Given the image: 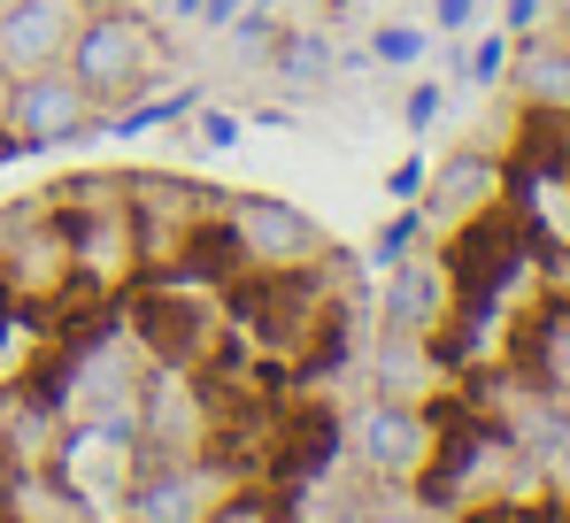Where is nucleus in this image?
Segmentation results:
<instances>
[{
    "label": "nucleus",
    "instance_id": "nucleus-14",
    "mask_svg": "<svg viewBox=\"0 0 570 523\" xmlns=\"http://www.w3.org/2000/svg\"><path fill=\"white\" fill-rule=\"evenodd\" d=\"M278 31H285L278 8H255V0H247V8H239V16H232V23H224L216 39H224V55H232V62H271Z\"/></svg>",
    "mask_w": 570,
    "mask_h": 523
},
{
    "label": "nucleus",
    "instance_id": "nucleus-25",
    "mask_svg": "<svg viewBox=\"0 0 570 523\" xmlns=\"http://www.w3.org/2000/svg\"><path fill=\"white\" fill-rule=\"evenodd\" d=\"M8 86H16V78H8V70H0V124H8Z\"/></svg>",
    "mask_w": 570,
    "mask_h": 523
},
{
    "label": "nucleus",
    "instance_id": "nucleus-23",
    "mask_svg": "<svg viewBox=\"0 0 570 523\" xmlns=\"http://www.w3.org/2000/svg\"><path fill=\"white\" fill-rule=\"evenodd\" d=\"M401 116H409V124L424 131V124L440 116V86H416V92H409V108H401Z\"/></svg>",
    "mask_w": 570,
    "mask_h": 523
},
{
    "label": "nucleus",
    "instance_id": "nucleus-9",
    "mask_svg": "<svg viewBox=\"0 0 570 523\" xmlns=\"http://www.w3.org/2000/svg\"><path fill=\"white\" fill-rule=\"evenodd\" d=\"M448 300H455V277H448L432 255L409 247V255L385 269V285H379V324L401 332V339H432V332L448 324Z\"/></svg>",
    "mask_w": 570,
    "mask_h": 523
},
{
    "label": "nucleus",
    "instance_id": "nucleus-7",
    "mask_svg": "<svg viewBox=\"0 0 570 523\" xmlns=\"http://www.w3.org/2000/svg\"><path fill=\"white\" fill-rule=\"evenodd\" d=\"M94 116H100L94 92L55 62V70H31V78H16V86H8V124H0V139H8L16 155H47V147L86 139V131H94Z\"/></svg>",
    "mask_w": 570,
    "mask_h": 523
},
{
    "label": "nucleus",
    "instance_id": "nucleus-6",
    "mask_svg": "<svg viewBox=\"0 0 570 523\" xmlns=\"http://www.w3.org/2000/svg\"><path fill=\"white\" fill-rule=\"evenodd\" d=\"M340 446L355 454L363 477H379V485H416L440 438H432V416H424L416 401H385V393H371V401L340 424Z\"/></svg>",
    "mask_w": 570,
    "mask_h": 523
},
{
    "label": "nucleus",
    "instance_id": "nucleus-15",
    "mask_svg": "<svg viewBox=\"0 0 570 523\" xmlns=\"http://www.w3.org/2000/svg\"><path fill=\"white\" fill-rule=\"evenodd\" d=\"M355 523H440V501H424L416 485H379V493L355 509Z\"/></svg>",
    "mask_w": 570,
    "mask_h": 523
},
{
    "label": "nucleus",
    "instance_id": "nucleus-27",
    "mask_svg": "<svg viewBox=\"0 0 570 523\" xmlns=\"http://www.w3.org/2000/svg\"><path fill=\"white\" fill-rule=\"evenodd\" d=\"M0 8H16V0H0Z\"/></svg>",
    "mask_w": 570,
    "mask_h": 523
},
{
    "label": "nucleus",
    "instance_id": "nucleus-2",
    "mask_svg": "<svg viewBox=\"0 0 570 523\" xmlns=\"http://www.w3.org/2000/svg\"><path fill=\"white\" fill-rule=\"evenodd\" d=\"M131 432H139V462H186V454H216L224 432V393H208L200 369L178 362H147L139 369V401H131Z\"/></svg>",
    "mask_w": 570,
    "mask_h": 523
},
{
    "label": "nucleus",
    "instance_id": "nucleus-26",
    "mask_svg": "<svg viewBox=\"0 0 570 523\" xmlns=\"http://www.w3.org/2000/svg\"><path fill=\"white\" fill-rule=\"evenodd\" d=\"M255 8H278V0H255Z\"/></svg>",
    "mask_w": 570,
    "mask_h": 523
},
{
    "label": "nucleus",
    "instance_id": "nucleus-3",
    "mask_svg": "<svg viewBox=\"0 0 570 523\" xmlns=\"http://www.w3.org/2000/svg\"><path fill=\"white\" fill-rule=\"evenodd\" d=\"M216 231L239 262V277H278V269H308V262L332 255V231L285 193H224Z\"/></svg>",
    "mask_w": 570,
    "mask_h": 523
},
{
    "label": "nucleus",
    "instance_id": "nucleus-12",
    "mask_svg": "<svg viewBox=\"0 0 570 523\" xmlns=\"http://www.w3.org/2000/svg\"><path fill=\"white\" fill-rule=\"evenodd\" d=\"M416 385H424V339L379 332V354H371V393H385V401H416Z\"/></svg>",
    "mask_w": 570,
    "mask_h": 523
},
{
    "label": "nucleus",
    "instance_id": "nucleus-1",
    "mask_svg": "<svg viewBox=\"0 0 570 523\" xmlns=\"http://www.w3.org/2000/svg\"><path fill=\"white\" fill-rule=\"evenodd\" d=\"M62 70L94 92V108H124V100H139V92L170 86L178 55H170V39L147 23L139 0H100V8H86V23L70 31Z\"/></svg>",
    "mask_w": 570,
    "mask_h": 523
},
{
    "label": "nucleus",
    "instance_id": "nucleus-20",
    "mask_svg": "<svg viewBox=\"0 0 570 523\" xmlns=\"http://www.w3.org/2000/svg\"><path fill=\"white\" fill-rule=\"evenodd\" d=\"M247 0H178V23H200V31H224Z\"/></svg>",
    "mask_w": 570,
    "mask_h": 523
},
{
    "label": "nucleus",
    "instance_id": "nucleus-4",
    "mask_svg": "<svg viewBox=\"0 0 570 523\" xmlns=\"http://www.w3.org/2000/svg\"><path fill=\"white\" fill-rule=\"evenodd\" d=\"M124 193H131V231H139V262L147 269H163V262H178L216 224V185H193L178 170H131L124 177Z\"/></svg>",
    "mask_w": 570,
    "mask_h": 523
},
{
    "label": "nucleus",
    "instance_id": "nucleus-18",
    "mask_svg": "<svg viewBox=\"0 0 570 523\" xmlns=\"http://www.w3.org/2000/svg\"><path fill=\"white\" fill-rule=\"evenodd\" d=\"M517 78H524V92H532V100H563V92H570V62H556L548 47H532V55L517 62Z\"/></svg>",
    "mask_w": 570,
    "mask_h": 523
},
{
    "label": "nucleus",
    "instance_id": "nucleus-11",
    "mask_svg": "<svg viewBox=\"0 0 570 523\" xmlns=\"http://www.w3.org/2000/svg\"><path fill=\"white\" fill-rule=\"evenodd\" d=\"M263 70H278V86L308 92V86H324V78L340 70V55H332V39H324L316 23H285V31H278V47H271V62H263Z\"/></svg>",
    "mask_w": 570,
    "mask_h": 523
},
{
    "label": "nucleus",
    "instance_id": "nucleus-17",
    "mask_svg": "<svg viewBox=\"0 0 570 523\" xmlns=\"http://www.w3.org/2000/svg\"><path fill=\"white\" fill-rule=\"evenodd\" d=\"M186 124H193V139H200V155H232V147H239V116H232V108H200V100H193Z\"/></svg>",
    "mask_w": 570,
    "mask_h": 523
},
{
    "label": "nucleus",
    "instance_id": "nucleus-8",
    "mask_svg": "<svg viewBox=\"0 0 570 523\" xmlns=\"http://www.w3.org/2000/svg\"><path fill=\"white\" fill-rule=\"evenodd\" d=\"M94 0H16L0 8V70L8 78H31V70H55L70 55V31L86 23Z\"/></svg>",
    "mask_w": 570,
    "mask_h": 523
},
{
    "label": "nucleus",
    "instance_id": "nucleus-22",
    "mask_svg": "<svg viewBox=\"0 0 570 523\" xmlns=\"http://www.w3.org/2000/svg\"><path fill=\"white\" fill-rule=\"evenodd\" d=\"M501 62H509V47H501V39H485V47L471 55V86H485V78H501Z\"/></svg>",
    "mask_w": 570,
    "mask_h": 523
},
{
    "label": "nucleus",
    "instance_id": "nucleus-16",
    "mask_svg": "<svg viewBox=\"0 0 570 523\" xmlns=\"http://www.w3.org/2000/svg\"><path fill=\"white\" fill-rule=\"evenodd\" d=\"M416 239H424V208H401V216H385L379 231H371V255H363V262H371V269H393Z\"/></svg>",
    "mask_w": 570,
    "mask_h": 523
},
{
    "label": "nucleus",
    "instance_id": "nucleus-10",
    "mask_svg": "<svg viewBox=\"0 0 570 523\" xmlns=\"http://www.w3.org/2000/svg\"><path fill=\"white\" fill-rule=\"evenodd\" d=\"M493 185H501V170H493L478 147H463V155H448L440 170H424L416 208H424V224H455V216H471V208L493 200Z\"/></svg>",
    "mask_w": 570,
    "mask_h": 523
},
{
    "label": "nucleus",
    "instance_id": "nucleus-21",
    "mask_svg": "<svg viewBox=\"0 0 570 523\" xmlns=\"http://www.w3.org/2000/svg\"><path fill=\"white\" fill-rule=\"evenodd\" d=\"M424 170H432V162H424V155H409L401 170L385 177V193H393V200H416V193H424Z\"/></svg>",
    "mask_w": 570,
    "mask_h": 523
},
{
    "label": "nucleus",
    "instance_id": "nucleus-5",
    "mask_svg": "<svg viewBox=\"0 0 570 523\" xmlns=\"http://www.w3.org/2000/svg\"><path fill=\"white\" fill-rule=\"evenodd\" d=\"M239 485V470L224 454H186V462H139L116 485V523H200L216 509V493Z\"/></svg>",
    "mask_w": 570,
    "mask_h": 523
},
{
    "label": "nucleus",
    "instance_id": "nucleus-19",
    "mask_svg": "<svg viewBox=\"0 0 570 523\" xmlns=\"http://www.w3.org/2000/svg\"><path fill=\"white\" fill-rule=\"evenodd\" d=\"M424 55V31L416 23H379L371 31V62H416Z\"/></svg>",
    "mask_w": 570,
    "mask_h": 523
},
{
    "label": "nucleus",
    "instance_id": "nucleus-13",
    "mask_svg": "<svg viewBox=\"0 0 570 523\" xmlns=\"http://www.w3.org/2000/svg\"><path fill=\"white\" fill-rule=\"evenodd\" d=\"M200 523H285V493L263 485V477H239V485L216 493V509H208Z\"/></svg>",
    "mask_w": 570,
    "mask_h": 523
},
{
    "label": "nucleus",
    "instance_id": "nucleus-24",
    "mask_svg": "<svg viewBox=\"0 0 570 523\" xmlns=\"http://www.w3.org/2000/svg\"><path fill=\"white\" fill-rule=\"evenodd\" d=\"M432 16H440V31H463L478 16V0H432Z\"/></svg>",
    "mask_w": 570,
    "mask_h": 523
}]
</instances>
